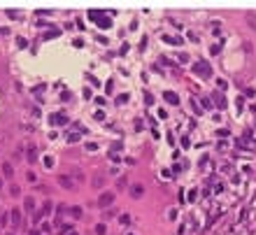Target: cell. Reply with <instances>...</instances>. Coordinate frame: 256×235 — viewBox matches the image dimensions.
Returning a JSON list of instances; mask_svg holds the SVG:
<instances>
[{
	"instance_id": "cell-11",
	"label": "cell",
	"mask_w": 256,
	"mask_h": 235,
	"mask_svg": "<svg viewBox=\"0 0 256 235\" xmlns=\"http://www.w3.org/2000/svg\"><path fill=\"white\" fill-rule=\"evenodd\" d=\"M70 235H77V233H70Z\"/></svg>"
},
{
	"instance_id": "cell-4",
	"label": "cell",
	"mask_w": 256,
	"mask_h": 235,
	"mask_svg": "<svg viewBox=\"0 0 256 235\" xmlns=\"http://www.w3.org/2000/svg\"><path fill=\"white\" fill-rule=\"evenodd\" d=\"M19 219H21L19 209H12V224H19Z\"/></svg>"
},
{
	"instance_id": "cell-6",
	"label": "cell",
	"mask_w": 256,
	"mask_h": 235,
	"mask_svg": "<svg viewBox=\"0 0 256 235\" xmlns=\"http://www.w3.org/2000/svg\"><path fill=\"white\" fill-rule=\"evenodd\" d=\"M37 158V151L35 149H28V161H30V163H33V161H35Z\"/></svg>"
},
{
	"instance_id": "cell-7",
	"label": "cell",
	"mask_w": 256,
	"mask_h": 235,
	"mask_svg": "<svg viewBox=\"0 0 256 235\" xmlns=\"http://www.w3.org/2000/svg\"><path fill=\"white\" fill-rule=\"evenodd\" d=\"M77 140H79V135H77V133H70V135H68V142H77Z\"/></svg>"
},
{
	"instance_id": "cell-12",
	"label": "cell",
	"mask_w": 256,
	"mask_h": 235,
	"mask_svg": "<svg viewBox=\"0 0 256 235\" xmlns=\"http://www.w3.org/2000/svg\"><path fill=\"white\" fill-rule=\"evenodd\" d=\"M33 235H37V233H33Z\"/></svg>"
},
{
	"instance_id": "cell-3",
	"label": "cell",
	"mask_w": 256,
	"mask_h": 235,
	"mask_svg": "<svg viewBox=\"0 0 256 235\" xmlns=\"http://www.w3.org/2000/svg\"><path fill=\"white\" fill-rule=\"evenodd\" d=\"M51 123H58V126H63V123H68V119H65L63 114H56V116H51Z\"/></svg>"
},
{
	"instance_id": "cell-1",
	"label": "cell",
	"mask_w": 256,
	"mask_h": 235,
	"mask_svg": "<svg viewBox=\"0 0 256 235\" xmlns=\"http://www.w3.org/2000/svg\"><path fill=\"white\" fill-rule=\"evenodd\" d=\"M112 200H114V196H112V193H103V196H100V200H98V205H100V207H105V205H109Z\"/></svg>"
},
{
	"instance_id": "cell-9",
	"label": "cell",
	"mask_w": 256,
	"mask_h": 235,
	"mask_svg": "<svg viewBox=\"0 0 256 235\" xmlns=\"http://www.w3.org/2000/svg\"><path fill=\"white\" fill-rule=\"evenodd\" d=\"M133 196H142V186H133Z\"/></svg>"
},
{
	"instance_id": "cell-8",
	"label": "cell",
	"mask_w": 256,
	"mask_h": 235,
	"mask_svg": "<svg viewBox=\"0 0 256 235\" xmlns=\"http://www.w3.org/2000/svg\"><path fill=\"white\" fill-rule=\"evenodd\" d=\"M93 186H103V177H93Z\"/></svg>"
},
{
	"instance_id": "cell-2",
	"label": "cell",
	"mask_w": 256,
	"mask_h": 235,
	"mask_svg": "<svg viewBox=\"0 0 256 235\" xmlns=\"http://www.w3.org/2000/svg\"><path fill=\"white\" fill-rule=\"evenodd\" d=\"M58 182H61V186H65V189H75V182H72L70 177H65V175L58 177Z\"/></svg>"
},
{
	"instance_id": "cell-10",
	"label": "cell",
	"mask_w": 256,
	"mask_h": 235,
	"mask_svg": "<svg viewBox=\"0 0 256 235\" xmlns=\"http://www.w3.org/2000/svg\"><path fill=\"white\" fill-rule=\"evenodd\" d=\"M2 170H5V175H12V165H9V163H5V165H2Z\"/></svg>"
},
{
	"instance_id": "cell-5",
	"label": "cell",
	"mask_w": 256,
	"mask_h": 235,
	"mask_svg": "<svg viewBox=\"0 0 256 235\" xmlns=\"http://www.w3.org/2000/svg\"><path fill=\"white\" fill-rule=\"evenodd\" d=\"M70 214H72L75 219H79V217H82V207H72V209H70Z\"/></svg>"
}]
</instances>
